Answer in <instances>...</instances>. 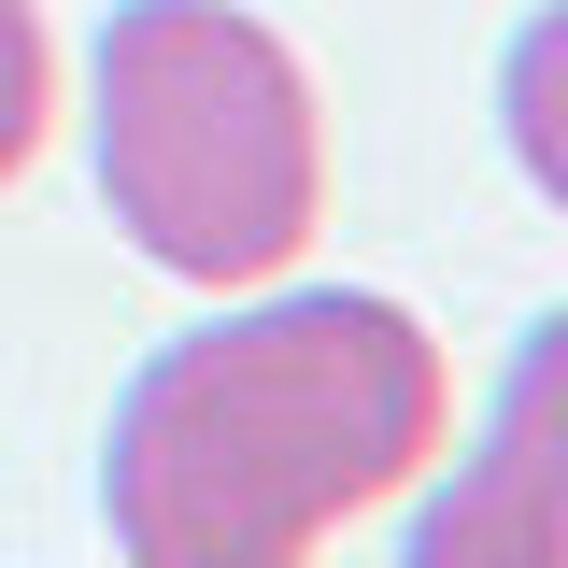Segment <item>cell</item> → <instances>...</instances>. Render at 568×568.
<instances>
[{
	"label": "cell",
	"instance_id": "1",
	"mask_svg": "<svg viewBox=\"0 0 568 568\" xmlns=\"http://www.w3.org/2000/svg\"><path fill=\"white\" fill-rule=\"evenodd\" d=\"M440 455V342L369 284L256 298L142 355L114 398L100 511L129 568H313L327 526Z\"/></svg>",
	"mask_w": 568,
	"mask_h": 568
},
{
	"label": "cell",
	"instance_id": "2",
	"mask_svg": "<svg viewBox=\"0 0 568 568\" xmlns=\"http://www.w3.org/2000/svg\"><path fill=\"white\" fill-rule=\"evenodd\" d=\"M100 185L156 271L271 284L327 213L313 71L227 0H129L100 29Z\"/></svg>",
	"mask_w": 568,
	"mask_h": 568
},
{
	"label": "cell",
	"instance_id": "3",
	"mask_svg": "<svg viewBox=\"0 0 568 568\" xmlns=\"http://www.w3.org/2000/svg\"><path fill=\"white\" fill-rule=\"evenodd\" d=\"M555 369L568 327H526L511 384H497V426L455 484L426 497L413 568H568V455H555Z\"/></svg>",
	"mask_w": 568,
	"mask_h": 568
},
{
	"label": "cell",
	"instance_id": "4",
	"mask_svg": "<svg viewBox=\"0 0 568 568\" xmlns=\"http://www.w3.org/2000/svg\"><path fill=\"white\" fill-rule=\"evenodd\" d=\"M43 114H58V43L29 0H0V185L43 156Z\"/></svg>",
	"mask_w": 568,
	"mask_h": 568
}]
</instances>
